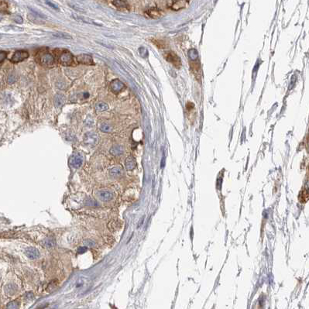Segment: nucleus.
Wrapping results in <instances>:
<instances>
[{
	"instance_id": "393cba45",
	"label": "nucleus",
	"mask_w": 309,
	"mask_h": 309,
	"mask_svg": "<svg viewBox=\"0 0 309 309\" xmlns=\"http://www.w3.org/2000/svg\"><path fill=\"white\" fill-rule=\"evenodd\" d=\"M7 56L6 52L5 51H0V62H2L3 60L6 59Z\"/></svg>"
},
{
	"instance_id": "a878e982",
	"label": "nucleus",
	"mask_w": 309,
	"mask_h": 309,
	"mask_svg": "<svg viewBox=\"0 0 309 309\" xmlns=\"http://www.w3.org/2000/svg\"><path fill=\"white\" fill-rule=\"evenodd\" d=\"M86 251H87V247L86 246L79 247L78 249V253L79 254H82V253H85Z\"/></svg>"
},
{
	"instance_id": "c756f323",
	"label": "nucleus",
	"mask_w": 309,
	"mask_h": 309,
	"mask_svg": "<svg viewBox=\"0 0 309 309\" xmlns=\"http://www.w3.org/2000/svg\"><path fill=\"white\" fill-rule=\"evenodd\" d=\"M46 2H47V4L49 5L50 6L52 7V8L55 9H58V7L56 5H54V3H52V2H50V1H48V0H46Z\"/></svg>"
},
{
	"instance_id": "5701e85b",
	"label": "nucleus",
	"mask_w": 309,
	"mask_h": 309,
	"mask_svg": "<svg viewBox=\"0 0 309 309\" xmlns=\"http://www.w3.org/2000/svg\"><path fill=\"white\" fill-rule=\"evenodd\" d=\"M7 308H19V305L17 301H11L7 305Z\"/></svg>"
},
{
	"instance_id": "0eeeda50",
	"label": "nucleus",
	"mask_w": 309,
	"mask_h": 309,
	"mask_svg": "<svg viewBox=\"0 0 309 309\" xmlns=\"http://www.w3.org/2000/svg\"><path fill=\"white\" fill-rule=\"evenodd\" d=\"M97 198L102 201H109L113 198V193L109 190H100L96 194Z\"/></svg>"
},
{
	"instance_id": "bb28decb",
	"label": "nucleus",
	"mask_w": 309,
	"mask_h": 309,
	"mask_svg": "<svg viewBox=\"0 0 309 309\" xmlns=\"http://www.w3.org/2000/svg\"><path fill=\"white\" fill-rule=\"evenodd\" d=\"M84 243H85L86 246H95V243H94L93 241H91V240H85V242H84Z\"/></svg>"
},
{
	"instance_id": "6e6552de",
	"label": "nucleus",
	"mask_w": 309,
	"mask_h": 309,
	"mask_svg": "<svg viewBox=\"0 0 309 309\" xmlns=\"http://www.w3.org/2000/svg\"><path fill=\"white\" fill-rule=\"evenodd\" d=\"M124 84L121 81H119V79H115L110 83V89L115 94H118L119 92H120L124 88Z\"/></svg>"
},
{
	"instance_id": "9d476101",
	"label": "nucleus",
	"mask_w": 309,
	"mask_h": 309,
	"mask_svg": "<svg viewBox=\"0 0 309 309\" xmlns=\"http://www.w3.org/2000/svg\"><path fill=\"white\" fill-rule=\"evenodd\" d=\"M26 255L27 257H29L31 259H36L39 258L40 252L37 249L33 248V247H29L26 249Z\"/></svg>"
},
{
	"instance_id": "6ab92c4d",
	"label": "nucleus",
	"mask_w": 309,
	"mask_h": 309,
	"mask_svg": "<svg viewBox=\"0 0 309 309\" xmlns=\"http://www.w3.org/2000/svg\"><path fill=\"white\" fill-rule=\"evenodd\" d=\"M188 55L190 58H191V60H196L198 58V53L195 49H191V50H189Z\"/></svg>"
},
{
	"instance_id": "f3484780",
	"label": "nucleus",
	"mask_w": 309,
	"mask_h": 309,
	"mask_svg": "<svg viewBox=\"0 0 309 309\" xmlns=\"http://www.w3.org/2000/svg\"><path fill=\"white\" fill-rule=\"evenodd\" d=\"M17 287L14 284H9L5 287V291L8 295H13L17 292Z\"/></svg>"
},
{
	"instance_id": "4468645a",
	"label": "nucleus",
	"mask_w": 309,
	"mask_h": 309,
	"mask_svg": "<svg viewBox=\"0 0 309 309\" xmlns=\"http://www.w3.org/2000/svg\"><path fill=\"white\" fill-rule=\"evenodd\" d=\"M42 245L47 249H53L55 246V245H56V242H55V239L54 238L49 237V238H46L45 239L43 240Z\"/></svg>"
},
{
	"instance_id": "2eb2a0df",
	"label": "nucleus",
	"mask_w": 309,
	"mask_h": 309,
	"mask_svg": "<svg viewBox=\"0 0 309 309\" xmlns=\"http://www.w3.org/2000/svg\"><path fill=\"white\" fill-rule=\"evenodd\" d=\"M109 174L113 177H120L123 174V170L121 167H114L109 170Z\"/></svg>"
},
{
	"instance_id": "9b49d317",
	"label": "nucleus",
	"mask_w": 309,
	"mask_h": 309,
	"mask_svg": "<svg viewBox=\"0 0 309 309\" xmlns=\"http://www.w3.org/2000/svg\"><path fill=\"white\" fill-rule=\"evenodd\" d=\"M73 18L75 19H76L78 22H81V23H88V24H93V25H98L101 26L98 23H96L95 21L92 20V19H89V18H87V17H80V16H78V15L74 14L73 15Z\"/></svg>"
},
{
	"instance_id": "ddd939ff",
	"label": "nucleus",
	"mask_w": 309,
	"mask_h": 309,
	"mask_svg": "<svg viewBox=\"0 0 309 309\" xmlns=\"http://www.w3.org/2000/svg\"><path fill=\"white\" fill-rule=\"evenodd\" d=\"M54 105L57 108H60L65 103V97L62 94H57L54 97Z\"/></svg>"
},
{
	"instance_id": "20e7f679",
	"label": "nucleus",
	"mask_w": 309,
	"mask_h": 309,
	"mask_svg": "<svg viewBox=\"0 0 309 309\" xmlns=\"http://www.w3.org/2000/svg\"><path fill=\"white\" fill-rule=\"evenodd\" d=\"M83 160L84 159L82 155L79 154H75L71 156V157L69 159V164L71 167L77 169L82 165Z\"/></svg>"
},
{
	"instance_id": "412c9836",
	"label": "nucleus",
	"mask_w": 309,
	"mask_h": 309,
	"mask_svg": "<svg viewBox=\"0 0 309 309\" xmlns=\"http://www.w3.org/2000/svg\"><path fill=\"white\" fill-rule=\"evenodd\" d=\"M113 4L116 7H118V8H125V7L127 6L126 3L122 1V0H114L113 1Z\"/></svg>"
},
{
	"instance_id": "c85d7f7f",
	"label": "nucleus",
	"mask_w": 309,
	"mask_h": 309,
	"mask_svg": "<svg viewBox=\"0 0 309 309\" xmlns=\"http://www.w3.org/2000/svg\"><path fill=\"white\" fill-rule=\"evenodd\" d=\"M14 21L15 22H17V23H23V19H22L21 17H19V16H17V17H15Z\"/></svg>"
},
{
	"instance_id": "39448f33",
	"label": "nucleus",
	"mask_w": 309,
	"mask_h": 309,
	"mask_svg": "<svg viewBox=\"0 0 309 309\" xmlns=\"http://www.w3.org/2000/svg\"><path fill=\"white\" fill-rule=\"evenodd\" d=\"M59 61L64 66H71L73 63L72 54L68 51L62 52L59 57Z\"/></svg>"
},
{
	"instance_id": "aec40b11",
	"label": "nucleus",
	"mask_w": 309,
	"mask_h": 309,
	"mask_svg": "<svg viewBox=\"0 0 309 309\" xmlns=\"http://www.w3.org/2000/svg\"><path fill=\"white\" fill-rule=\"evenodd\" d=\"M100 129L102 132H105V133H109V132L112 131V127L110 126L109 124H107V123H102L100 126Z\"/></svg>"
},
{
	"instance_id": "f03ea898",
	"label": "nucleus",
	"mask_w": 309,
	"mask_h": 309,
	"mask_svg": "<svg viewBox=\"0 0 309 309\" xmlns=\"http://www.w3.org/2000/svg\"><path fill=\"white\" fill-rule=\"evenodd\" d=\"M84 143L88 147H94L98 143V136L94 132L85 133L84 136Z\"/></svg>"
},
{
	"instance_id": "f257e3e1",
	"label": "nucleus",
	"mask_w": 309,
	"mask_h": 309,
	"mask_svg": "<svg viewBox=\"0 0 309 309\" xmlns=\"http://www.w3.org/2000/svg\"><path fill=\"white\" fill-rule=\"evenodd\" d=\"M164 57L166 59L167 61L171 63L176 68H180L181 62H180V59L177 55L174 52L168 51L166 54H164Z\"/></svg>"
},
{
	"instance_id": "1a4fd4ad",
	"label": "nucleus",
	"mask_w": 309,
	"mask_h": 309,
	"mask_svg": "<svg viewBox=\"0 0 309 309\" xmlns=\"http://www.w3.org/2000/svg\"><path fill=\"white\" fill-rule=\"evenodd\" d=\"M77 61L79 64H82V65H94L93 58H92L91 55H88V54H82L77 56Z\"/></svg>"
},
{
	"instance_id": "4be33fe9",
	"label": "nucleus",
	"mask_w": 309,
	"mask_h": 309,
	"mask_svg": "<svg viewBox=\"0 0 309 309\" xmlns=\"http://www.w3.org/2000/svg\"><path fill=\"white\" fill-rule=\"evenodd\" d=\"M54 37H59V38H64V39H71V36H69L68 34H66V33H54Z\"/></svg>"
},
{
	"instance_id": "7ed1b4c3",
	"label": "nucleus",
	"mask_w": 309,
	"mask_h": 309,
	"mask_svg": "<svg viewBox=\"0 0 309 309\" xmlns=\"http://www.w3.org/2000/svg\"><path fill=\"white\" fill-rule=\"evenodd\" d=\"M40 64L44 66L51 67L54 65V57L48 52L42 53L40 57Z\"/></svg>"
},
{
	"instance_id": "a211bd4d",
	"label": "nucleus",
	"mask_w": 309,
	"mask_h": 309,
	"mask_svg": "<svg viewBox=\"0 0 309 309\" xmlns=\"http://www.w3.org/2000/svg\"><path fill=\"white\" fill-rule=\"evenodd\" d=\"M96 109L98 112H104V111L109 109V106L104 102H98L96 106Z\"/></svg>"
},
{
	"instance_id": "7c9ffc66",
	"label": "nucleus",
	"mask_w": 309,
	"mask_h": 309,
	"mask_svg": "<svg viewBox=\"0 0 309 309\" xmlns=\"http://www.w3.org/2000/svg\"><path fill=\"white\" fill-rule=\"evenodd\" d=\"M194 107V105L191 102H188L187 105H186V108L188 109V110H191L192 109V108Z\"/></svg>"
},
{
	"instance_id": "f8f14e48",
	"label": "nucleus",
	"mask_w": 309,
	"mask_h": 309,
	"mask_svg": "<svg viewBox=\"0 0 309 309\" xmlns=\"http://www.w3.org/2000/svg\"><path fill=\"white\" fill-rule=\"evenodd\" d=\"M136 165H137V163H136L135 158L133 157L132 156L126 158L125 166H126V169L127 170H133L136 167Z\"/></svg>"
},
{
	"instance_id": "b1692460",
	"label": "nucleus",
	"mask_w": 309,
	"mask_h": 309,
	"mask_svg": "<svg viewBox=\"0 0 309 309\" xmlns=\"http://www.w3.org/2000/svg\"><path fill=\"white\" fill-rule=\"evenodd\" d=\"M147 50L146 48L141 47L139 49V54H140V55H141L143 57H146L147 56Z\"/></svg>"
},
{
	"instance_id": "cd10ccee",
	"label": "nucleus",
	"mask_w": 309,
	"mask_h": 309,
	"mask_svg": "<svg viewBox=\"0 0 309 309\" xmlns=\"http://www.w3.org/2000/svg\"><path fill=\"white\" fill-rule=\"evenodd\" d=\"M26 298H27V300H29V301H30V300H33V293H31V292L27 293V295H26Z\"/></svg>"
},
{
	"instance_id": "423d86ee",
	"label": "nucleus",
	"mask_w": 309,
	"mask_h": 309,
	"mask_svg": "<svg viewBox=\"0 0 309 309\" xmlns=\"http://www.w3.org/2000/svg\"><path fill=\"white\" fill-rule=\"evenodd\" d=\"M28 57H29L28 52L25 51V50H18V51L15 52V54L11 58V61L13 63H19L27 59Z\"/></svg>"
},
{
	"instance_id": "dca6fc26",
	"label": "nucleus",
	"mask_w": 309,
	"mask_h": 309,
	"mask_svg": "<svg viewBox=\"0 0 309 309\" xmlns=\"http://www.w3.org/2000/svg\"><path fill=\"white\" fill-rule=\"evenodd\" d=\"M123 152H124V149H123L122 146L119 145L113 146L110 149V153L114 156L121 155L122 154H123Z\"/></svg>"
}]
</instances>
